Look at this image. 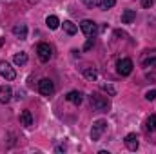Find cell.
I'll use <instances>...</instances> for the list:
<instances>
[{
  "instance_id": "cell-8",
  "label": "cell",
  "mask_w": 156,
  "mask_h": 154,
  "mask_svg": "<svg viewBox=\"0 0 156 154\" xmlns=\"http://www.w3.org/2000/svg\"><path fill=\"white\" fill-rule=\"evenodd\" d=\"M142 65L144 67H156V51H149L142 56Z\"/></svg>"
},
{
  "instance_id": "cell-12",
  "label": "cell",
  "mask_w": 156,
  "mask_h": 154,
  "mask_svg": "<svg viewBox=\"0 0 156 154\" xmlns=\"http://www.w3.org/2000/svg\"><path fill=\"white\" fill-rule=\"evenodd\" d=\"M136 18V11L134 9H125L122 13V24H133Z\"/></svg>"
},
{
  "instance_id": "cell-16",
  "label": "cell",
  "mask_w": 156,
  "mask_h": 154,
  "mask_svg": "<svg viewBox=\"0 0 156 154\" xmlns=\"http://www.w3.org/2000/svg\"><path fill=\"white\" fill-rule=\"evenodd\" d=\"M62 27H64V31H66L67 35H76V31H78V27L71 22V20H64Z\"/></svg>"
},
{
  "instance_id": "cell-25",
  "label": "cell",
  "mask_w": 156,
  "mask_h": 154,
  "mask_svg": "<svg viewBox=\"0 0 156 154\" xmlns=\"http://www.w3.org/2000/svg\"><path fill=\"white\" fill-rule=\"evenodd\" d=\"M29 2H31V4H37V2H38V0H29Z\"/></svg>"
},
{
  "instance_id": "cell-14",
  "label": "cell",
  "mask_w": 156,
  "mask_h": 154,
  "mask_svg": "<svg viewBox=\"0 0 156 154\" xmlns=\"http://www.w3.org/2000/svg\"><path fill=\"white\" fill-rule=\"evenodd\" d=\"M20 123H22L24 127H31V125H33L31 111H22V113H20Z\"/></svg>"
},
{
  "instance_id": "cell-10",
  "label": "cell",
  "mask_w": 156,
  "mask_h": 154,
  "mask_svg": "<svg viewBox=\"0 0 156 154\" xmlns=\"http://www.w3.org/2000/svg\"><path fill=\"white\" fill-rule=\"evenodd\" d=\"M13 35L20 40L27 38V27H26V24H16V26L13 27Z\"/></svg>"
},
{
  "instance_id": "cell-7",
  "label": "cell",
  "mask_w": 156,
  "mask_h": 154,
  "mask_svg": "<svg viewBox=\"0 0 156 154\" xmlns=\"http://www.w3.org/2000/svg\"><path fill=\"white\" fill-rule=\"evenodd\" d=\"M37 53H38V58L42 60V62H47V60L53 56V49H51L49 44H38Z\"/></svg>"
},
{
  "instance_id": "cell-21",
  "label": "cell",
  "mask_w": 156,
  "mask_h": 154,
  "mask_svg": "<svg viewBox=\"0 0 156 154\" xmlns=\"http://www.w3.org/2000/svg\"><path fill=\"white\" fill-rule=\"evenodd\" d=\"M147 129H151V131H156V116H151V118L147 120Z\"/></svg>"
},
{
  "instance_id": "cell-20",
  "label": "cell",
  "mask_w": 156,
  "mask_h": 154,
  "mask_svg": "<svg viewBox=\"0 0 156 154\" xmlns=\"http://www.w3.org/2000/svg\"><path fill=\"white\" fill-rule=\"evenodd\" d=\"M102 91H105L107 94H111V96H115L116 94V89L111 85V83H102Z\"/></svg>"
},
{
  "instance_id": "cell-17",
  "label": "cell",
  "mask_w": 156,
  "mask_h": 154,
  "mask_svg": "<svg viewBox=\"0 0 156 154\" xmlns=\"http://www.w3.org/2000/svg\"><path fill=\"white\" fill-rule=\"evenodd\" d=\"M45 24H47V27H49V29H58L60 20H58V16L51 15V16H47V18H45Z\"/></svg>"
},
{
  "instance_id": "cell-9",
  "label": "cell",
  "mask_w": 156,
  "mask_h": 154,
  "mask_svg": "<svg viewBox=\"0 0 156 154\" xmlns=\"http://www.w3.org/2000/svg\"><path fill=\"white\" fill-rule=\"evenodd\" d=\"M13 96V91L9 85H0V103H7Z\"/></svg>"
},
{
  "instance_id": "cell-11",
  "label": "cell",
  "mask_w": 156,
  "mask_h": 154,
  "mask_svg": "<svg viewBox=\"0 0 156 154\" xmlns=\"http://www.w3.org/2000/svg\"><path fill=\"white\" fill-rule=\"evenodd\" d=\"M66 100H67V102H71V103H75V105H80V103H82V100H83V96H82V93H80V91H71V93H67Z\"/></svg>"
},
{
  "instance_id": "cell-6",
  "label": "cell",
  "mask_w": 156,
  "mask_h": 154,
  "mask_svg": "<svg viewBox=\"0 0 156 154\" xmlns=\"http://www.w3.org/2000/svg\"><path fill=\"white\" fill-rule=\"evenodd\" d=\"M80 29H82V33H83L85 37H94L96 31H98V27H96V24H94L93 20H83V22L80 24Z\"/></svg>"
},
{
  "instance_id": "cell-2",
  "label": "cell",
  "mask_w": 156,
  "mask_h": 154,
  "mask_svg": "<svg viewBox=\"0 0 156 154\" xmlns=\"http://www.w3.org/2000/svg\"><path fill=\"white\" fill-rule=\"evenodd\" d=\"M105 129H107V121L105 120H96L93 123V129H91V138L93 140H100L102 134L105 132Z\"/></svg>"
},
{
  "instance_id": "cell-23",
  "label": "cell",
  "mask_w": 156,
  "mask_h": 154,
  "mask_svg": "<svg viewBox=\"0 0 156 154\" xmlns=\"http://www.w3.org/2000/svg\"><path fill=\"white\" fill-rule=\"evenodd\" d=\"M93 44H94V37H89V40H87L85 45H83V51H89V49L93 47Z\"/></svg>"
},
{
  "instance_id": "cell-5",
  "label": "cell",
  "mask_w": 156,
  "mask_h": 154,
  "mask_svg": "<svg viewBox=\"0 0 156 154\" xmlns=\"http://www.w3.org/2000/svg\"><path fill=\"white\" fill-rule=\"evenodd\" d=\"M0 76L5 78V80H9V82L16 78V73H15V69H13V67H11V65H9L5 60H4V62H0Z\"/></svg>"
},
{
  "instance_id": "cell-22",
  "label": "cell",
  "mask_w": 156,
  "mask_h": 154,
  "mask_svg": "<svg viewBox=\"0 0 156 154\" xmlns=\"http://www.w3.org/2000/svg\"><path fill=\"white\" fill-rule=\"evenodd\" d=\"M154 98H156V89H153V91H147V93H145V100L153 102Z\"/></svg>"
},
{
  "instance_id": "cell-15",
  "label": "cell",
  "mask_w": 156,
  "mask_h": 154,
  "mask_svg": "<svg viewBox=\"0 0 156 154\" xmlns=\"http://www.w3.org/2000/svg\"><path fill=\"white\" fill-rule=\"evenodd\" d=\"M116 4V0H93L91 5H96V7H102V9H109Z\"/></svg>"
},
{
  "instance_id": "cell-26",
  "label": "cell",
  "mask_w": 156,
  "mask_h": 154,
  "mask_svg": "<svg viewBox=\"0 0 156 154\" xmlns=\"http://www.w3.org/2000/svg\"><path fill=\"white\" fill-rule=\"evenodd\" d=\"M2 44H4V38H0V47H2Z\"/></svg>"
},
{
  "instance_id": "cell-19",
  "label": "cell",
  "mask_w": 156,
  "mask_h": 154,
  "mask_svg": "<svg viewBox=\"0 0 156 154\" xmlns=\"http://www.w3.org/2000/svg\"><path fill=\"white\" fill-rule=\"evenodd\" d=\"M83 76L93 82V80H96V78H98V73H96V69H94V67H85V69H83Z\"/></svg>"
},
{
  "instance_id": "cell-1",
  "label": "cell",
  "mask_w": 156,
  "mask_h": 154,
  "mask_svg": "<svg viewBox=\"0 0 156 154\" xmlns=\"http://www.w3.org/2000/svg\"><path fill=\"white\" fill-rule=\"evenodd\" d=\"M89 100H91V105H93L94 111L105 113V111L111 109V102L107 100V96H102V94H98V93H93V94L89 96Z\"/></svg>"
},
{
  "instance_id": "cell-3",
  "label": "cell",
  "mask_w": 156,
  "mask_h": 154,
  "mask_svg": "<svg viewBox=\"0 0 156 154\" xmlns=\"http://www.w3.org/2000/svg\"><path fill=\"white\" fill-rule=\"evenodd\" d=\"M116 71H118V75H122V76H129V75L133 73V62H131L129 58L118 60L116 62Z\"/></svg>"
},
{
  "instance_id": "cell-18",
  "label": "cell",
  "mask_w": 156,
  "mask_h": 154,
  "mask_svg": "<svg viewBox=\"0 0 156 154\" xmlns=\"http://www.w3.org/2000/svg\"><path fill=\"white\" fill-rule=\"evenodd\" d=\"M13 60H15L16 65H26V64H27V53H24V51H22V53H16Z\"/></svg>"
},
{
  "instance_id": "cell-24",
  "label": "cell",
  "mask_w": 156,
  "mask_h": 154,
  "mask_svg": "<svg viewBox=\"0 0 156 154\" xmlns=\"http://www.w3.org/2000/svg\"><path fill=\"white\" fill-rule=\"evenodd\" d=\"M153 4H154L153 0H142V5H144V7H151Z\"/></svg>"
},
{
  "instance_id": "cell-13",
  "label": "cell",
  "mask_w": 156,
  "mask_h": 154,
  "mask_svg": "<svg viewBox=\"0 0 156 154\" xmlns=\"http://www.w3.org/2000/svg\"><path fill=\"white\" fill-rule=\"evenodd\" d=\"M125 145L129 151H136L138 149V136L136 134H127L125 136Z\"/></svg>"
},
{
  "instance_id": "cell-4",
  "label": "cell",
  "mask_w": 156,
  "mask_h": 154,
  "mask_svg": "<svg viewBox=\"0 0 156 154\" xmlns=\"http://www.w3.org/2000/svg\"><path fill=\"white\" fill-rule=\"evenodd\" d=\"M38 91H40V94H44V96H51V94L55 93V83H53V80L42 78L38 82Z\"/></svg>"
}]
</instances>
